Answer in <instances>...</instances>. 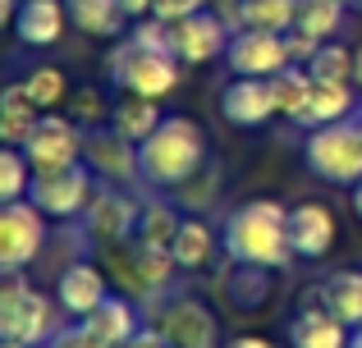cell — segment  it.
I'll return each mask as SVG.
<instances>
[{"mask_svg":"<svg viewBox=\"0 0 362 348\" xmlns=\"http://www.w3.org/2000/svg\"><path fill=\"white\" fill-rule=\"evenodd\" d=\"M221 252L230 257V266H266V270L289 266V261H293V243H289V206L275 202V197H257V202H243L239 211L225 215Z\"/></svg>","mask_w":362,"mask_h":348,"instance_id":"1","label":"cell"},{"mask_svg":"<svg viewBox=\"0 0 362 348\" xmlns=\"http://www.w3.org/2000/svg\"><path fill=\"white\" fill-rule=\"evenodd\" d=\"M206 165V128L188 115H165L160 128L138 143L142 188H179Z\"/></svg>","mask_w":362,"mask_h":348,"instance_id":"2","label":"cell"},{"mask_svg":"<svg viewBox=\"0 0 362 348\" xmlns=\"http://www.w3.org/2000/svg\"><path fill=\"white\" fill-rule=\"evenodd\" d=\"M179 261L170 248H156V243H124V248H106V275L110 284H119L133 303H142L151 312L156 303L170 298V280H175Z\"/></svg>","mask_w":362,"mask_h":348,"instance_id":"3","label":"cell"},{"mask_svg":"<svg viewBox=\"0 0 362 348\" xmlns=\"http://www.w3.org/2000/svg\"><path fill=\"white\" fill-rule=\"evenodd\" d=\"M106 64H110V83L119 92H129V97L160 101L184 83V60L175 51H151V46H138L133 37L110 51Z\"/></svg>","mask_w":362,"mask_h":348,"instance_id":"4","label":"cell"},{"mask_svg":"<svg viewBox=\"0 0 362 348\" xmlns=\"http://www.w3.org/2000/svg\"><path fill=\"white\" fill-rule=\"evenodd\" d=\"M303 161L326 184L354 188L362 179V110L349 119H335V124L312 128L308 143H303Z\"/></svg>","mask_w":362,"mask_h":348,"instance_id":"5","label":"cell"},{"mask_svg":"<svg viewBox=\"0 0 362 348\" xmlns=\"http://www.w3.org/2000/svg\"><path fill=\"white\" fill-rule=\"evenodd\" d=\"M55 307L42 289H33L23 280V270H5V284H0V340H18L28 348L51 344L60 321H55Z\"/></svg>","mask_w":362,"mask_h":348,"instance_id":"6","label":"cell"},{"mask_svg":"<svg viewBox=\"0 0 362 348\" xmlns=\"http://www.w3.org/2000/svg\"><path fill=\"white\" fill-rule=\"evenodd\" d=\"M138 215H142V197H129L124 188H110V184H97L88 211H83V239L97 243V252L106 248H124L133 243L138 234Z\"/></svg>","mask_w":362,"mask_h":348,"instance_id":"7","label":"cell"},{"mask_svg":"<svg viewBox=\"0 0 362 348\" xmlns=\"http://www.w3.org/2000/svg\"><path fill=\"white\" fill-rule=\"evenodd\" d=\"M46 220H51V215H46L33 197H18V202L0 206V270H28L42 257Z\"/></svg>","mask_w":362,"mask_h":348,"instance_id":"8","label":"cell"},{"mask_svg":"<svg viewBox=\"0 0 362 348\" xmlns=\"http://www.w3.org/2000/svg\"><path fill=\"white\" fill-rule=\"evenodd\" d=\"M83 138H88V128H83L78 119L46 110V115L37 119V128L28 133V143H23V156L33 161V174H55V170L78 165L83 161Z\"/></svg>","mask_w":362,"mask_h":348,"instance_id":"9","label":"cell"},{"mask_svg":"<svg viewBox=\"0 0 362 348\" xmlns=\"http://www.w3.org/2000/svg\"><path fill=\"white\" fill-rule=\"evenodd\" d=\"M151 325L170 340V348H221V325L206 303L188 294H170L151 307Z\"/></svg>","mask_w":362,"mask_h":348,"instance_id":"10","label":"cell"},{"mask_svg":"<svg viewBox=\"0 0 362 348\" xmlns=\"http://www.w3.org/2000/svg\"><path fill=\"white\" fill-rule=\"evenodd\" d=\"M83 165L97 174V184H110V188L142 184L138 143H133V138H124L115 124H92L88 128V138H83Z\"/></svg>","mask_w":362,"mask_h":348,"instance_id":"11","label":"cell"},{"mask_svg":"<svg viewBox=\"0 0 362 348\" xmlns=\"http://www.w3.org/2000/svg\"><path fill=\"white\" fill-rule=\"evenodd\" d=\"M92 193H97V174L88 165H69V170H55V174H37L33 179V202L42 206L51 220H83Z\"/></svg>","mask_w":362,"mask_h":348,"instance_id":"12","label":"cell"},{"mask_svg":"<svg viewBox=\"0 0 362 348\" xmlns=\"http://www.w3.org/2000/svg\"><path fill=\"white\" fill-rule=\"evenodd\" d=\"M225 64L234 69V78H275L280 69H289L293 55L284 32H257V28H234Z\"/></svg>","mask_w":362,"mask_h":348,"instance_id":"13","label":"cell"},{"mask_svg":"<svg viewBox=\"0 0 362 348\" xmlns=\"http://www.w3.org/2000/svg\"><path fill=\"white\" fill-rule=\"evenodd\" d=\"M230 37H234V28L216 9H197V14L170 23V51L184 64H211L230 51Z\"/></svg>","mask_w":362,"mask_h":348,"instance_id":"14","label":"cell"},{"mask_svg":"<svg viewBox=\"0 0 362 348\" xmlns=\"http://www.w3.org/2000/svg\"><path fill=\"white\" fill-rule=\"evenodd\" d=\"M106 298H110V275L97 261H69L60 270V280H55V303L74 321H88Z\"/></svg>","mask_w":362,"mask_h":348,"instance_id":"15","label":"cell"},{"mask_svg":"<svg viewBox=\"0 0 362 348\" xmlns=\"http://www.w3.org/2000/svg\"><path fill=\"white\" fill-rule=\"evenodd\" d=\"M221 115L239 128H262L266 119L280 115V101H275L271 78H234L221 92Z\"/></svg>","mask_w":362,"mask_h":348,"instance_id":"16","label":"cell"},{"mask_svg":"<svg viewBox=\"0 0 362 348\" xmlns=\"http://www.w3.org/2000/svg\"><path fill=\"white\" fill-rule=\"evenodd\" d=\"M335 215H330V206L321 202H298L289 206V243H293V257L303 261H321L330 248H335Z\"/></svg>","mask_w":362,"mask_h":348,"instance_id":"17","label":"cell"},{"mask_svg":"<svg viewBox=\"0 0 362 348\" xmlns=\"http://www.w3.org/2000/svg\"><path fill=\"white\" fill-rule=\"evenodd\" d=\"M349 325L339 316H330L317 298H303L298 316L289 321V344L293 348H349Z\"/></svg>","mask_w":362,"mask_h":348,"instance_id":"18","label":"cell"},{"mask_svg":"<svg viewBox=\"0 0 362 348\" xmlns=\"http://www.w3.org/2000/svg\"><path fill=\"white\" fill-rule=\"evenodd\" d=\"M69 23V0H23L14 14V37L23 46H55Z\"/></svg>","mask_w":362,"mask_h":348,"instance_id":"19","label":"cell"},{"mask_svg":"<svg viewBox=\"0 0 362 348\" xmlns=\"http://www.w3.org/2000/svg\"><path fill=\"white\" fill-rule=\"evenodd\" d=\"M308 298H317V303L326 307L330 316H339L349 330H358V325H362V270H354V266L330 270V275L321 280Z\"/></svg>","mask_w":362,"mask_h":348,"instance_id":"20","label":"cell"},{"mask_svg":"<svg viewBox=\"0 0 362 348\" xmlns=\"http://www.w3.org/2000/svg\"><path fill=\"white\" fill-rule=\"evenodd\" d=\"M42 115L46 110L33 101V92H28L23 83H9V88L0 92V143L5 147H23Z\"/></svg>","mask_w":362,"mask_h":348,"instance_id":"21","label":"cell"},{"mask_svg":"<svg viewBox=\"0 0 362 348\" xmlns=\"http://www.w3.org/2000/svg\"><path fill=\"white\" fill-rule=\"evenodd\" d=\"M88 325H92V330H97L110 348H124V344L133 340V335L142 330V321H138V303H133L129 294H110L106 303H101L97 312L88 316Z\"/></svg>","mask_w":362,"mask_h":348,"instance_id":"22","label":"cell"},{"mask_svg":"<svg viewBox=\"0 0 362 348\" xmlns=\"http://www.w3.org/2000/svg\"><path fill=\"white\" fill-rule=\"evenodd\" d=\"M349 115H358L354 83H326V78H317L312 101H308V115H303V128H321V124H335V119H349Z\"/></svg>","mask_w":362,"mask_h":348,"instance_id":"23","label":"cell"},{"mask_svg":"<svg viewBox=\"0 0 362 348\" xmlns=\"http://www.w3.org/2000/svg\"><path fill=\"white\" fill-rule=\"evenodd\" d=\"M170 252H175L179 270L211 266V257H216V229L206 220H197V215H184L179 229H175V239H170Z\"/></svg>","mask_w":362,"mask_h":348,"instance_id":"24","label":"cell"},{"mask_svg":"<svg viewBox=\"0 0 362 348\" xmlns=\"http://www.w3.org/2000/svg\"><path fill=\"white\" fill-rule=\"evenodd\" d=\"M160 119H165L160 101H151V97H129V92H124V101L110 110V124H115L124 138H133V143H147V138L160 128Z\"/></svg>","mask_w":362,"mask_h":348,"instance_id":"25","label":"cell"},{"mask_svg":"<svg viewBox=\"0 0 362 348\" xmlns=\"http://www.w3.org/2000/svg\"><path fill=\"white\" fill-rule=\"evenodd\" d=\"M69 18L88 37H119L129 28V14L119 9V0H69Z\"/></svg>","mask_w":362,"mask_h":348,"instance_id":"26","label":"cell"},{"mask_svg":"<svg viewBox=\"0 0 362 348\" xmlns=\"http://www.w3.org/2000/svg\"><path fill=\"white\" fill-rule=\"evenodd\" d=\"M271 88H275V101H280V115H289L293 124H303L308 101H312V88H317V78H312L308 64H289V69H280L271 78Z\"/></svg>","mask_w":362,"mask_h":348,"instance_id":"27","label":"cell"},{"mask_svg":"<svg viewBox=\"0 0 362 348\" xmlns=\"http://www.w3.org/2000/svg\"><path fill=\"white\" fill-rule=\"evenodd\" d=\"M303 0H239V28L257 32H289Z\"/></svg>","mask_w":362,"mask_h":348,"instance_id":"28","label":"cell"},{"mask_svg":"<svg viewBox=\"0 0 362 348\" xmlns=\"http://www.w3.org/2000/svg\"><path fill=\"white\" fill-rule=\"evenodd\" d=\"M349 9H354V5H344V0H303V5H298V18H293V28L312 32L317 42H335V32L344 28Z\"/></svg>","mask_w":362,"mask_h":348,"instance_id":"29","label":"cell"},{"mask_svg":"<svg viewBox=\"0 0 362 348\" xmlns=\"http://www.w3.org/2000/svg\"><path fill=\"white\" fill-rule=\"evenodd\" d=\"M179 220H184V215H179L165 197H142V215H138V234H133V239H138V243H156V248H170Z\"/></svg>","mask_w":362,"mask_h":348,"instance_id":"30","label":"cell"},{"mask_svg":"<svg viewBox=\"0 0 362 348\" xmlns=\"http://www.w3.org/2000/svg\"><path fill=\"white\" fill-rule=\"evenodd\" d=\"M225 294H230L234 307L252 312V307H262L266 298H271V270H266V266H234Z\"/></svg>","mask_w":362,"mask_h":348,"instance_id":"31","label":"cell"},{"mask_svg":"<svg viewBox=\"0 0 362 348\" xmlns=\"http://www.w3.org/2000/svg\"><path fill=\"white\" fill-rule=\"evenodd\" d=\"M33 161L23 156V147H5L0 152V202H18L33 193Z\"/></svg>","mask_w":362,"mask_h":348,"instance_id":"32","label":"cell"},{"mask_svg":"<svg viewBox=\"0 0 362 348\" xmlns=\"http://www.w3.org/2000/svg\"><path fill=\"white\" fill-rule=\"evenodd\" d=\"M312 78H326V83H354V51L339 42H321V51L308 60Z\"/></svg>","mask_w":362,"mask_h":348,"instance_id":"33","label":"cell"},{"mask_svg":"<svg viewBox=\"0 0 362 348\" xmlns=\"http://www.w3.org/2000/svg\"><path fill=\"white\" fill-rule=\"evenodd\" d=\"M23 88L33 92V101H37L42 110H55V106L64 101V92H69V83H64V73L55 69V64H37V69H28Z\"/></svg>","mask_w":362,"mask_h":348,"instance_id":"34","label":"cell"},{"mask_svg":"<svg viewBox=\"0 0 362 348\" xmlns=\"http://www.w3.org/2000/svg\"><path fill=\"white\" fill-rule=\"evenodd\" d=\"M216 184H221V170H216V165H202V170H197L193 179H188V184H179L175 193H179V202H184V206H193V211H202V206L211 202Z\"/></svg>","mask_w":362,"mask_h":348,"instance_id":"35","label":"cell"},{"mask_svg":"<svg viewBox=\"0 0 362 348\" xmlns=\"http://www.w3.org/2000/svg\"><path fill=\"white\" fill-rule=\"evenodd\" d=\"M55 348H110L106 340H101L97 330H92L88 321H74V325H60L55 330V340H51Z\"/></svg>","mask_w":362,"mask_h":348,"instance_id":"36","label":"cell"},{"mask_svg":"<svg viewBox=\"0 0 362 348\" xmlns=\"http://www.w3.org/2000/svg\"><path fill=\"white\" fill-rule=\"evenodd\" d=\"M74 119H78L83 128L106 124V106H101V92L97 88H78V92H74Z\"/></svg>","mask_w":362,"mask_h":348,"instance_id":"37","label":"cell"},{"mask_svg":"<svg viewBox=\"0 0 362 348\" xmlns=\"http://www.w3.org/2000/svg\"><path fill=\"white\" fill-rule=\"evenodd\" d=\"M197 9H211V0H156V9H151V14L165 18V23H179V18L197 14Z\"/></svg>","mask_w":362,"mask_h":348,"instance_id":"38","label":"cell"},{"mask_svg":"<svg viewBox=\"0 0 362 348\" xmlns=\"http://www.w3.org/2000/svg\"><path fill=\"white\" fill-rule=\"evenodd\" d=\"M284 42H289V55H293V64H308L312 55L321 51V42L312 32H303V28H289V32H284Z\"/></svg>","mask_w":362,"mask_h":348,"instance_id":"39","label":"cell"},{"mask_svg":"<svg viewBox=\"0 0 362 348\" xmlns=\"http://www.w3.org/2000/svg\"><path fill=\"white\" fill-rule=\"evenodd\" d=\"M124 348H170V340H165V335H160V330H156V325H151V321H147V325H142V330H138V335H133V340H129V344H124Z\"/></svg>","mask_w":362,"mask_h":348,"instance_id":"40","label":"cell"},{"mask_svg":"<svg viewBox=\"0 0 362 348\" xmlns=\"http://www.w3.org/2000/svg\"><path fill=\"white\" fill-rule=\"evenodd\" d=\"M119 9L129 14V23H138V18H147L156 9V0H119Z\"/></svg>","mask_w":362,"mask_h":348,"instance_id":"41","label":"cell"},{"mask_svg":"<svg viewBox=\"0 0 362 348\" xmlns=\"http://www.w3.org/2000/svg\"><path fill=\"white\" fill-rule=\"evenodd\" d=\"M221 348H275V344L262 340V335H234V340H225Z\"/></svg>","mask_w":362,"mask_h":348,"instance_id":"42","label":"cell"},{"mask_svg":"<svg viewBox=\"0 0 362 348\" xmlns=\"http://www.w3.org/2000/svg\"><path fill=\"white\" fill-rule=\"evenodd\" d=\"M349 197H354V215H358V220H362V179H358L354 188H349Z\"/></svg>","mask_w":362,"mask_h":348,"instance_id":"43","label":"cell"},{"mask_svg":"<svg viewBox=\"0 0 362 348\" xmlns=\"http://www.w3.org/2000/svg\"><path fill=\"white\" fill-rule=\"evenodd\" d=\"M354 88L362 92V46H358V51H354Z\"/></svg>","mask_w":362,"mask_h":348,"instance_id":"44","label":"cell"},{"mask_svg":"<svg viewBox=\"0 0 362 348\" xmlns=\"http://www.w3.org/2000/svg\"><path fill=\"white\" fill-rule=\"evenodd\" d=\"M18 5H23V0H0V14L9 18V23H14V14H18Z\"/></svg>","mask_w":362,"mask_h":348,"instance_id":"45","label":"cell"},{"mask_svg":"<svg viewBox=\"0 0 362 348\" xmlns=\"http://www.w3.org/2000/svg\"><path fill=\"white\" fill-rule=\"evenodd\" d=\"M349 348H362V325H358L354 335H349Z\"/></svg>","mask_w":362,"mask_h":348,"instance_id":"46","label":"cell"},{"mask_svg":"<svg viewBox=\"0 0 362 348\" xmlns=\"http://www.w3.org/2000/svg\"><path fill=\"white\" fill-rule=\"evenodd\" d=\"M0 348H28V344H18V340H0Z\"/></svg>","mask_w":362,"mask_h":348,"instance_id":"47","label":"cell"},{"mask_svg":"<svg viewBox=\"0 0 362 348\" xmlns=\"http://www.w3.org/2000/svg\"><path fill=\"white\" fill-rule=\"evenodd\" d=\"M344 5H358V9H362V0H344Z\"/></svg>","mask_w":362,"mask_h":348,"instance_id":"48","label":"cell"},{"mask_svg":"<svg viewBox=\"0 0 362 348\" xmlns=\"http://www.w3.org/2000/svg\"><path fill=\"white\" fill-rule=\"evenodd\" d=\"M37 348H55V344H37Z\"/></svg>","mask_w":362,"mask_h":348,"instance_id":"49","label":"cell"}]
</instances>
